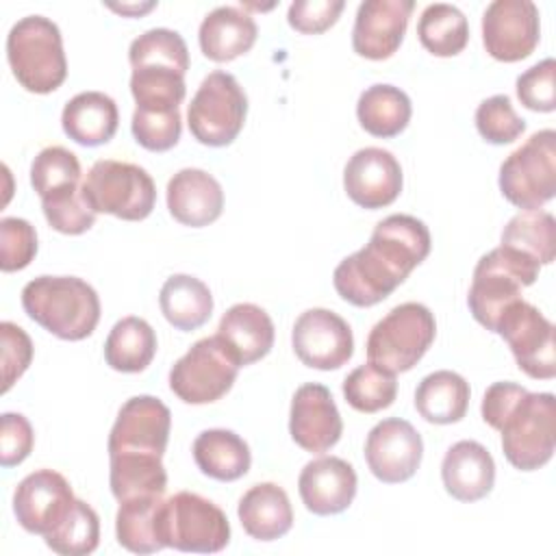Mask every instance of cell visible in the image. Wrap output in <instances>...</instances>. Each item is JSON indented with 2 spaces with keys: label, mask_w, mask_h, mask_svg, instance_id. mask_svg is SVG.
Segmentation results:
<instances>
[{
  "label": "cell",
  "mask_w": 556,
  "mask_h": 556,
  "mask_svg": "<svg viewBox=\"0 0 556 556\" xmlns=\"http://www.w3.org/2000/svg\"><path fill=\"white\" fill-rule=\"evenodd\" d=\"M109 484L117 502L163 495L167 489V471L161 456L117 454L109 456Z\"/></svg>",
  "instance_id": "cell-34"
},
{
  "label": "cell",
  "mask_w": 556,
  "mask_h": 556,
  "mask_svg": "<svg viewBox=\"0 0 556 556\" xmlns=\"http://www.w3.org/2000/svg\"><path fill=\"white\" fill-rule=\"evenodd\" d=\"M295 356L311 369H339L354 354V337L350 324L328 308L304 311L291 332Z\"/></svg>",
  "instance_id": "cell-14"
},
{
  "label": "cell",
  "mask_w": 556,
  "mask_h": 556,
  "mask_svg": "<svg viewBox=\"0 0 556 556\" xmlns=\"http://www.w3.org/2000/svg\"><path fill=\"white\" fill-rule=\"evenodd\" d=\"M345 9L343 0H295L289 7V26L304 35H319L328 30Z\"/></svg>",
  "instance_id": "cell-48"
},
{
  "label": "cell",
  "mask_w": 556,
  "mask_h": 556,
  "mask_svg": "<svg viewBox=\"0 0 556 556\" xmlns=\"http://www.w3.org/2000/svg\"><path fill=\"white\" fill-rule=\"evenodd\" d=\"M119 124V111L111 96L102 91L76 93L61 113L63 132L87 148L102 146L113 139Z\"/></svg>",
  "instance_id": "cell-27"
},
{
  "label": "cell",
  "mask_w": 556,
  "mask_h": 556,
  "mask_svg": "<svg viewBox=\"0 0 556 556\" xmlns=\"http://www.w3.org/2000/svg\"><path fill=\"white\" fill-rule=\"evenodd\" d=\"M541 265L506 245L486 252L476 269L467 293V304L473 319L495 332V324L504 308L521 298V289L534 285Z\"/></svg>",
  "instance_id": "cell-4"
},
{
  "label": "cell",
  "mask_w": 556,
  "mask_h": 556,
  "mask_svg": "<svg viewBox=\"0 0 556 556\" xmlns=\"http://www.w3.org/2000/svg\"><path fill=\"white\" fill-rule=\"evenodd\" d=\"M289 434L302 450L324 454L343 434V421L328 387L306 382L295 389L289 410Z\"/></svg>",
  "instance_id": "cell-18"
},
{
  "label": "cell",
  "mask_w": 556,
  "mask_h": 556,
  "mask_svg": "<svg viewBox=\"0 0 556 556\" xmlns=\"http://www.w3.org/2000/svg\"><path fill=\"white\" fill-rule=\"evenodd\" d=\"M248 96L228 72H211L187 109V124L202 146L222 148L237 139L245 124Z\"/></svg>",
  "instance_id": "cell-9"
},
{
  "label": "cell",
  "mask_w": 556,
  "mask_h": 556,
  "mask_svg": "<svg viewBox=\"0 0 556 556\" xmlns=\"http://www.w3.org/2000/svg\"><path fill=\"white\" fill-rule=\"evenodd\" d=\"M241 369V363L213 334L195 341L169 369V389L185 404H211L224 397Z\"/></svg>",
  "instance_id": "cell-11"
},
{
  "label": "cell",
  "mask_w": 556,
  "mask_h": 556,
  "mask_svg": "<svg viewBox=\"0 0 556 556\" xmlns=\"http://www.w3.org/2000/svg\"><path fill=\"white\" fill-rule=\"evenodd\" d=\"M83 195L93 213H109L126 222L146 219L156 202L152 176L126 161L102 159L83 180Z\"/></svg>",
  "instance_id": "cell-6"
},
{
  "label": "cell",
  "mask_w": 556,
  "mask_h": 556,
  "mask_svg": "<svg viewBox=\"0 0 556 556\" xmlns=\"http://www.w3.org/2000/svg\"><path fill=\"white\" fill-rule=\"evenodd\" d=\"M519 369L534 380H549L556 376V341L554 324L523 298L504 308L495 324Z\"/></svg>",
  "instance_id": "cell-12"
},
{
  "label": "cell",
  "mask_w": 556,
  "mask_h": 556,
  "mask_svg": "<svg viewBox=\"0 0 556 556\" xmlns=\"http://www.w3.org/2000/svg\"><path fill=\"white\" fill-rule=\"evenodd\" d=\"M156 354V334L152 326L135 315L122 317L104 341V361L122 374L143 371Z\"/></svg>",
  "instance_id": "cell-33"
},
{
  "label": "cell",
  "mask_w": 556,
  "mask_h": 556,
  "mask_svg": "<svg viewBox=\"0 0 556 556\" xmlns=\"http://www.w3.org/2000/svg\"><path fill=\"white\" fill-rule=\"evenodd\" d=\"M476 128L484 141L504 146L513 143L526 130V119L517 115L506 93H497L478 104Z\"/></svg>",
  "instance_id": "cell-44"
},
{
  "label": "cell",
  "mask_w": 556,
  "mask_h": 556,
  "mask_svg": "<svg viewBox=\"0 0 556 556\" xmlns=\"http://www.w3.org/2000/svg\"><path fill=\"white\" fill-rule=\"evenodd\" d=\"M424 441L410 421L389 417L378 421L365 441L369 471L387 484L406 482L421 465Z\"/></svg>",
  "instance_id": "cell-17"
},
{
  "label": "cell",
  "mask_w": 556,
  "mask_h": 556,
  "mask_svg": "<svg viewBox=\"0 0 556 556\" xmlns=\"http://www.w3.org/2000/svg\"><path fill=\"white\" fill-rule=\"evenodd\" d=\"M258 28L250 13L239 7H217L200 24L198 41L206 59L215 63L245 54L256 41Z\"/></svg>",
  "instance_id": "cell-25"
},
{
  "label": "cell",
  "mask_w": 556,
  "mask_h": 556,
  "mask_svg": "<svg viewBox=\"0 0 556 556\" xmlns=\"http://www.w3.org/2000/svg\"><path fill=\"white\" fill-rule=\"evenodd\" d=\"M161 536L165 547L193 554L222 552L230 541V523L226 513L211 500L178 491L163 502Z\"/></svg>",
  "instance_id": "cell-10"
},
{
  "label": "cell",
  "mask_w": 556,
  "mask_h": 556,
  "mask_svg": "<svg viewBox=\"0 0 556 556\" xmlns=\"http://www.w3.org/2000/svg\"><path fill=\"white\" fill-rule=\"evenodd\" d=\"M539 265H549L556 254V222L547 211H521L502 230V243Z\"/></svg>",
  "instance_id": "cell-36"
},
{
  "label": "cell",
  "mask_w": 556,
  "mask_h": 556,
  "mask_svg": "<svg viewBox=\"0 0 556 556\" xmlns=\"http://www.w3.org/2000/svg\"><path fill=\"white\" fill-rule=\"evenodd\" d=\"M502 195L523 211H539L556 193V132L539 130L500 167Z\"/></svg>",
  "instance_id": "cell-7"
},
{
  "label": "cell",
  "mask_w": 556,
  "mask_h": 556,
  "mask_svg": "<svg viewBox=\"0 0 556 556\" xmlns=\"http://www.w3.org/2000/svg\"><path fill=\"white\" fill-rule=\"evenodd\" d=\"M76 497L59 471L37 469L28 473L13 493V513L17 523L30 532L50 534L74 508Z\"/></svg>",
  "instance_id": "cell-16"
},
{
  "label": "cell",
  "mask_w": 556,
  "mask_h": 556,
  "mask_svg": "<svg viewBox=\"0 0 556 556\" xmlns=\"http://www.w3.org/2000/svg\"><path fill=\"white\" fill-rule=\"evenodd\" d=\"M37 254V232L22 217L0 219V269L17 271L30 265Z\"/></svg>",
  "instance_id": "cell-45"
},
{
  "label": "cell",
  "mask_w": 556,
  "mask_h": 556,
  "mask_svg": "<svg viewBox=\"0 0 556 556\" xmlns=\"http://www.w3.org/2000/svg\"><path fill=\"white\" fill-rule=\"evenodd\" d=\"M193 460L204 476L219 482H232L248 473L252 454L248 443L237 432L211 428L195 437Z\"/></svg>",
  "instance_id": "cell-28"
},
{
  "label": "cell",
  "mask_w": 556,
  "mask_h": 556,
  "mask_svg": "<svg viewBox=\"0 0 556 556\" xmlns=\"http://www.w3.org/2000/svg\"><path fill=\"white\" fill-rule=\"evenodd\" d=\"M154 7H156L154 2H148V4H111V9L119 11V13H143V11H150Z\"/></svg>",
  "instance_id": "cell-51"
},
{
  "label": "cell",
  "mask_w": 556,
  "mask_h": 556,
  "mask_svg": "<svg viewBox=\"0 0 556 556\" xmlns=\"http://www.w3.org/2000/svg\"><path fill=\"white\" fill-rule=\"evenodd\" d=\"M30 185L39 198L80 185L78 156L63 146L43 148L30 165Z\"/></svg>",
  "instance_id": "cell-41"
},
{
  "label": "cell",
  "mask_w": 556,
  "mask_h": 556,
  "mask_svg": "<svg viewBox=\"0 0 556 556\" xmlns=\"http://www.w3.org/2000/svg\"><path fill=\"white\" fill-rule=\"evenodd\" d=\"M130 93L137 109H178L185 100V74L163 65L135 67L130 74Z\"/></svg>",
  "instance_id": "cell-37"
},
{
  "label": "cell",
  "mask_w": 556,
  "mask_h": 556,
  "mask_svg": "<svg viewBox=\"0 0 556 556\" xmlns=\"http://www.w3.org/2000/svg\"><path fill=\"white\" fill-rule=\"evenodd\" d=\"M167 208L182 226H208L224 211V189L208 172L185 167L167 182Z\"/></svg>",
  "instance_id": "cell-22"
},
{
  "label": "cell",
  "mask_w": 556,
  "mask_h": 556,
  "mask_svg": "<svg viewBox=\"0 0 556 556\" xmlns=\"http://www.w3.org/2000/svg\"><path fill=\"white\" fill-rule=\"evenodd\" d=\"M541 39L539 9L530 0H495L482 15L484 50L504 63H515L534 52Z\"/></svg>",
  "instance_id": "cell-13"
},
{
  "label": "cell",
  "mask_w": 556,
  "mask_h": 556,
  "mask_svg": "<svg viewBox=\"0 0 556 556\" xmlns=\"http://www.w3.org/2000/svg\"><path fill=\"white\" fill-rule=\"evenodd\" d=\"M35 445L30 421L20 413H4L0 419V465L15 467L28 458Z\"/></svg>",
  "instance_id": "cell-49"
},
{
  "label": "cell",
  "mask_w": 556,
  "mask_h": 556,
  "mask_svg": "<svg viewBox=\"0 0 556 556\" xmlns=\"http://www.w3.org/2000/svg\"><path fill=\"white\" fill-rule=\"evenodd\" d=\"M528 393V389H523L521 384L515 382H493L482 397V419L493 428L500 430L506 415L515 408V404Z\"/></svg>",
  "instance_id": "cell-50"
},
{
  "label": "cell",
  "mask_w": 556,
  "mask_h": 556,
  "mask_svg": "<svg viewBox=\"0 0 556 556\" xmlns=\"http://www.w3.org/2000/svg\"><path fill=\"white\" fill-rule=\"evenodd\" d=\"M41 208L48 224L63 235H83L96 222V213L83 195V185L67 187L41 198Z\"/></svg>",
  "instance_id": "cell-42"
},
{
  "label": "cell",
  "mask_w": 556,
  "mask_h": 556,
  "mask_svg": "<svg viewBox=\"0 0 556 556\" xmlns=\"http://www.w3.org/2000/svg\"><path fill=\"white\" fill-rule=\"evenodd\" d=\"M243 530L254 541H276L293 526V508L289 495L276 482H258L250 486L237 506Z\"/></svg>",
  "instance_id": "cell-26"
},
{
  "label": "cell",
  "mask_w": 556,
  "mask_h": 556,
  "mask_svg": "<svg viewBox=\"0 0 556 556\" xmlns=\"http://www.w3.org/2000/svg\"><path fill=\"white\" fill-rule=\"evenodd\" d=\"M7 59L15 80L30 93H50L67 76L61 30L43 15H26L11 26Z\"/></svg>",
  "instance_id": "cell-3"
},
{
  "label": "cell",
  "mask_w": 556,
  "mask_h": 556,
  "mask_svg": "<svg viewBox=\"0 0 556 556\" xmlns=\"http://www.w3.org/2000/svg\"><path fill=\"white\" fill-rule=\"evenodd\" d=\"M415 9L413 0H365L358 4L352 48L356 54L382 61L395 54L400 48L408 17Z\"/></svg>",
  "instance_id": "cell-20"
},
{
  "label": "cell",
  "mask_w": 556,
  "mask_h": 556,
  "mask_svg": "<svg viewBox=\"0 0 556 556\" xmlns=\"http://www.w3.org/2000/svg\"><path fill=\"white\" fill-rule=\"evenodd\" d=\"M437 321L428 306L404 302L391 308L367 337V361L384 371L400 374L413 369L430 350Z\"/></svg>",
  "instance_id": "cell-5"
},
{
  "label": "cell",
  "mask_w": 556,
  "mask_h": 556,
  "mask_svg": "<svg viewBox=\"0 0 556 556\" xmlns=\"http://www.w3.org/2000/svg\"><path fill=\"white\" fill-rule=\"evenodd\" d=\"M130 130L135 141L150 152L172 150L182 130L180 109H135Z\"/></svg>",
  "instance_id": "cell-43"
},
{
  "label": "cell",
  "mask_w": 556,
  "mask_h": 556,
  "mask_svg": "<svg viewBox=\"0 0 556 556\" xmlns=\"http://www.w3.org/2000/svg\"><path fill=\"white\" fill-rule=\"evenodd\" d=\"M417 35L430 54L456 56L469 41V22L458 7L434 2L421 11Z\"/></svg>",
  "instance_id": "cell-35"
},
{
  "label": "cell",
  "mask_w": 556,
  "mask_h": 556,
  "mask_svg": "<svg viewBox=\"0 0 556 556\" xmlns=\"http://www.w3.org/2000/svg\"><path fill=\"white\" fill-rule=\"evenodd\" d=\"M428 254V226L413 215L395 213L376 224L365 248L334 267L332 285L345 302L374 306L389 298Z\"/></svg>",
  "instance_id": "cell-1"
},
{
  "label": "cell",
  "mask_w": 556,
  "mask_h": 556,
  "mask_svg": "<svg viewBox=\"0 0 556 556\" xmlns=\"http://www.w3.org/2000/svg\"><path fill=\"white\" fill-rule=\"evenodd\" d=\"M343 189L361 208L376 211L395 202L402 191L400 161L382 148L356 150L343 169Z\"/></svg>",
  "instance_id": "cell-19"
},
{
  "label": "cell",
  "mask_w": 556,
  "mask_h": 556,
  "mask_svg": "<svg viewBox=\"0 0 556 556\" xmlns=\"http://www.w3.org/2000/svg\"><path fill=\"white\" fill-rule=\"evenodd\" d=\"M556 63L552 56L539 61L517 78L519 102L536 113H552L556 109Z\"/></svg>",
  "instance_id": "cell-46"
},
{
  "label": "cell",
  "mask_w": 556,
  "mask_h": 556,
  "mask_svg": "<svg viewBox=\"0 0 556 556\" xmlns=\"http://www.w3.org/2000/svg\"><path fill=\"white\" fill-rule=\"evenodd\" d=\"M26 315L63 341L87 339L100 321L96 289L76 276H37L22 289Z\"/></svg>",
  "instance_id": "cell-2"
},
{
  "label": "cell",
  "mask_w": 556,
  "mask_h": 556,
  "mask_svg": "<svg viewBox=\"0 0 556 556\" xmlns=\"http://www.w3.org/2000/svg\"><path fill=\"white\" fill-rule=\"evenodd\" d=\"M506 460L519 471L549 463L556 445V400L552 393H526L506 415L502 428Z\"/></svg>",
  "instance_id": "cell-8"
},
{
  "label": "cell",
  "mask_w": 556,
  "mask_h": 556,
  "mask_svg": "<svg viewBox=\"0 0 556 556\" xmlns=\"http://www.w3.org/2000/svg\"><path fill=\"white\" fill-rule=\"evenodd\" d=\"M163 495H146L119 502L115 515L117 543L132 554H154L165 547L161 536Z\"/></svg>",
  "instance_id": "cell-30"
},
{
  "label": "cell",
  "mask_w": 556,
  "mask_h": 556,
  "mask_svg": "<svg viewBox=\"0 0 556 556\" xmlns=\"http://www.w3.org/2000/svg\"><path fill=\"white\" fill-rule=\"evenodd\" d=\"M0 341H2V393H7L17 378L28 369L33 361V341L13 321L0 324Z\"/></svg>",
  "instance_id": "cell-47"
},
{
  "label": "cell",
  "mask_w": 556,
  "mask_h": 556,
  "mask_svg": "<svg viewBox=\"0 0 556 556\" xmlns=\"http://www.w3.org/2000/svg\"><path fill=\"white\" fill-rule=\"evenodd\" d=\"M159 306L163 317L182 332L204 326L213 313L211 289L195 276L174 274L159 293Z\"/></svg>",
  "instance_id": "cell-31"
},
{
  "label": "cell",
  "mask_w": 556,
  "mask_h": 556,
  "mask_svg": "<svg viewBox=\"0 0 556 556\" xmlns=\"http://www.w3.org/2000/svg\"><path fill=\"white\" fill-rule=\"evenodd\" d=\"M128 61L132 70L146 65H163L187 74L189 50L180 33L169 28H150L132 39L128 48Z\"/></svg>",
  "instance_id": "cell-40"
},
{
  "label": "cell",
  "mask_w": 556,
  "mask_h": 556,
  "mask_svg": "<svg viewBox=\"0 0 556 556\" xmlns=\"http://www.w3.org/2000/svg\"><path fill=\"white\" fill-rule=\"evenodd\" d=\"M410 98L395 85L378 83L367 87L356 102V117L361 126L374 137H395L410 122Z\"/></svg>",
  "instance_id": "cell-32"
},
{
  "label": "cell",
  "mask_w": 556,
  "mask_h": 556,
  "mask_svg": "<svg viewBox=\"0 0 556 556\" xmlns=\"http://www.w3.org/2000/svg\"><path fill=\"white\" fill-rule=\"evenodd\" d=\"M356 471L339 456H319L304 465L298 478L300 497L313 515L343 513L356 495Z\"/></svg>",
  "instance_id": "cell-21"
},
{
  "label": "cell",
  "mask_w": 556,
  "mask_h": 556,
  "mask_svg": "<svg viewBox=\"0 0 556 556\" xmlns=\"http://www.w3.org/2000/svg\"><path fill=\"white\" fill-rule=\"evenodd\" d=\"M445 491L458 502H478L486 497L495 482V463L491 452L478 441L454 443L441 463Z\"/></svg>",
  "instance_id": "cell-23"
},
{
  "label": "cell",
  "mask_w": 556,
  "mask_h": 556,
  "mask_svg": "<svg viewBox=\"0 0 556 556\" xmlns=\"http://www.w3.org/2000/svg\"><path fill=\"white\" fill-rule=\"evenodd\" d=\"M46 545L61 556L91 554L100 543L98 513L83 500H76L70 515L43 536Z\"/></svg>",
  "instance_id": "cell-39"
},
{
  "label": "cell",
  "mask_w": 556,
  "mask_h": 556,
  "mask_svg": "<svg viewBox=\"0 0 556 556\" xmlns=\"http://www.w3.org/2000/svg\"><path fill=\"white\" fill-rule=\"evenodd\" d=\"M397 395L395 374L374 363L352 369L343 380V397L358 413H378L393 404Z\"/></svg>",
  "instance_id": "cell-38"
},
{
  "label": "cell",
  "mask_w": 556,
  "mask_h": 556,
  "mask_svg": "<svg viewBox=\"0 0 556 556\" xmlns=\"http://www.w3.org/2000/svg\"><path fill=\"white\" fill-rule=\"evenodd\" d=\"M172 428L169 408L154 395H135L126 400L109 434V456L117 454H165Z\"/></svg>",
  "instance_id": "cell-15"
},
{
  "label": "cell",
  "mask_w": 556,
  "mask_h": 556,
  "mask_svg": "<svg viewBox=\"0 0 556 556\" xmlns=\"http://www.w3.org/2000/svg\"><path fill=\"white\" fill-rule=\"evenodd\" d=\"M469 382L450 369H439L421 378L415 391L417 413L439 426L456 424L465 417L469 406Z\"/></svg>",
  "instance_id": "cell-29"
},
{
  "label": "cell",
  "mask_w": 556,
  "mask_h": 556,
  "mask_svg": "<svg viewBox=\"0 0 556 556\" xmlns=\"http://www.w3.org/2000/svg\"><path fill=\"white\" fill-rule=\"evenodd\" d=\"M274 321L265 308L252 302L230 306L217 326V337L243 365H252L274 348Z\"/></svg>",
  "instance_id": "cell-24"
}]
</instances>
